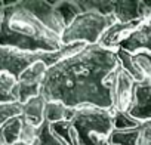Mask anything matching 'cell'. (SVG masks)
Masks as SVG:
<instances>
[{
	"mask_svg": "<svg viewBox=\"0 0 151 145\" xmlns=\"http://www.w3.org/2000/svg\"><path fill=\"white\" fill-rule=\"evenodd\" d=\"M120 65L114 50L86 45L80 52L61 59L45 74L42 96L68 108L93 105L113 108V79Z\"/></svg>",
	"mask_w": 151,
	"mask_h": 145,
	"instance_id": "cell-1",
	"label": "cell"
},
{
	"mask_svg": "<svg viewBox=\"0 0 151 145\" xmlns=\"http://www.w3.org/2000/svg\"><path fill=\"white\" fill-rule=\"evenodd\" d=\"M0 46L27 52H56L62 37L28 12L21 2H6L0 15Z\"/></svg>",
	"mask_w": 151,
	"mask_h": 145,
	"instance_id": "cell-2",
	"label": "cell"
},
{
	"mask_svg": "<svg viewBox=\"0 0 151 145\" xmlns=\"http://www.w3.org/2000/svg\"><path fill=\"white\" fill-rule=\"evenodd\" d=\"M52 130L68 145H110L113 110L93 105L76 108L70 121L52 124Z\"/></svg>",
	"mask_w": 151,
	"mask_h": 145,
	"instance_id": "cell-3",
	"label": "cell"
},
{
	"mask_svg": "<svg viewBox=\"0 0 151 145\" xmlns=\"http://www.w3.org/2000/svg\"><path fill=\"white\" fill-rule=\"evenodd\" d=\"M86 43H71V45H64L62 49L56 52H27L15 47H8V46H0V71L8 72L17 80L25 70H28L31 65L36 62H46L49 67L55 65L64 58H68L74 53L80 52Z\"/></svg>",
	"mask_w": 151,
	"mask_h": 145,
	"instance_id": "cell-4",
	"label": "cell"
},
{
	"mask_svg": "<svg viewBox=\"0 0 151 145\" xmlns=\"http://www.w3.org/2000/svg\"><path fill=\"white\" fill-rule=\"evenodd\" d=\"M116 22H119V19L114 14H102L95 9L85 11L65 28L62 34V45L77 42L98 45L101 36Z\"/></svg>",
	"mask_w": 151,
	"mask_h": 145,
	"instance_id": "cell-5",
	"label": "cell"
},
{
	"mask_svg": "<svg viewBox=\"0 0 151 145\" xmlns=\"http://www.w3.org/2000/svg\"><path fill=\"white\" fill-rule=\"evenodd\" d=\"M49 68L50 67L46 62L40 61V62H36L34 65H31L28 70H25L19 76V79L17 80V86L14 89V95L18 102L25 104L31 98L42 95L43 79Z\"/></svg>",
	"mask_w": 151,
	"mask_h": 145,
	"instance_id": "cell-6",
	"label": "cell"
},
{
	"mask_svg": "<svg viewBox=\"0 0 151 145\" xmlns=\"http://www.w3.org/2000/svg\"><path fill=\"white\" fill-rule=\"evenodd\" d=\"M136 80L122 67H117L113 79V111H123L129 113L133 104Z\"/></svg>",
	"mask_w": 151,
	"mask_h": 145,
	"instance_id": "cell-7",
	"label": "cell"
},
{
	"mask_svg": "<svg viewBox=\"0 0 151 145\" xmlns=\"http://www.w3.org/2000/svg\"><path fill=\"white\" fill-rule=\"evenodd\" d=\"M21 3L28 12H31L37 19H40L47 28H50L52 31H55L56 34H59L62 37V34L65 31V24H64L62 18L59 17L53 2L25 0V2H21Z\"/></svg>",
	"mask_w": 151,
	"mask_h": 145,
	"instance_id": "cell-8",
	"label": "cell"
},
{
	"mask_svg": "<svg viewBox=\"0 0 151 145\" xmlns=\"http://www.w3.org/2000/svg\"><path fill=\"white\" fill-rule=\"evenodd\" d=\"M141 22H142V19H135V21H129V22H122V21L116 22L101 36L98 45L104 49L117 52L120 49V46L123 45V42H126L136 31V28L141 25Z\"/></svg>",
	"mask_w": 151,
	"mask_h": 145,
	"instance_id": "cell-9",
	"label": "cell"
},
{
	"mask_svg": "<svg viewBox=\"0 0 151 145\" xmlns=\"http://www.w3.org/2000/svg\"><path fill=\"white\" fill-rule=\"evenodd\" d=\"M129 114L141 123L151 120V79L136 82L133 104L129 110Z\"/></svg>",
	"mask_w": 151,
	"mask_h": 145,
	"instance_id": "cell-10",
	"label": "cell"
},
{
	"mask_svg": "<svg viewBox=\"0 0 151 145\" xmlns=\"http://www.w3.org/2000/svg\"><path fill=\"white\" fill-rule=\"evenodd\" d=\"M120 49L127 52H136V50H148L151 52V18L142 19L141 25L136 28V31L120 46Z\"/></svg>",
	"mask_w": 151,
	"mask_h": 145,
	"instance_id": "cell-11",
	"label": "cell"
},
{
	"mask_svg": "<svg viewBox=\"0 0 151 145\" xmlns=\"http://www.w3.org/2000/svg\"><path fill=\"white\" fill-rule=\"evenodd\" d=\"M46 99L39 95L36 98H31L30 101H27L25 104H22V118L36 126L40 127L45 121V107H46Z\"/></svg>",
	"mask_w": 151,
	"mask_h": 145,
	"instance_id": "cell-12",
	"label": "cell"
},
{
	"mask_svg": "<svg viewBox=\"0 0 151 145\" xmlns=\"http://www.w3.org/2000/svg\"><path fill=\"white\" fill-rule=\"evenodd\" d=\"M76 108H68L58 101H47L45 107V120L50 124L59 121H70L74 116Z\"/></svg>",
	"mask_w": 151,
	"mask_h": 145,
	"instance_id": "cell-13",
	"label": "cell"
},
{
	"mask_svg": "<svg viewBox=\"0 0 151 145\" xmlns=\"http://www.w3.org/2000/svg\"><path fill=\"white\" fill-rule=\"evenodd\" d=\"M22 123H24V118H22V116H19V117L11 118L9 121H6L0 127V138H2V142L5 145L15 144L21 139Z\"/></svg>",
	"mask_w": 151,
	"mask_h": 145,
	"instance_id": "cell-14",
	"label": "cell"
},
{
	"mask_svg": "<svg viewBox=\"0 0 151 145\" xmlns=\"http://www.w3.org/2000/svg\"><path fill=\"white\" fill-rule=\"evenodd\" d=\"M59 17L62 18L65 28L77 18L80 14H83V9L80 6V2H53Z\"/></svg>",
	"mask_w": 151,
	"mask_h": 145,
	"instance_id": "cell-15",
	"label": "cell"
},
{
	"mask_svg": "<svg viewBox=\"0 0 151 145\" xmlns=\"http://www.w3.org/2000/svg\"><path fill=\"white\" fill-rule=\"evenodd\" d=\"M33 145H68L64 139H61L53 130L49 121H43V124L37 129V136Z\"/></svg>",
	"mask_w": 151,
	"mask_h": 145,
	"instance_id": "cell-16",
	"label": "cell"
},
{
	"mask_svg": "<svg viewBox=\"0 0 151 145\" xmlns=\"http://www.w3.org/2000/svg\"><path fill=\"white\" fill-rule=\"evenodd\" d=\"M15 86H17V79L8 74V72L0 71V104L17 101L14 95Z\"/></svg>",
	"mask_w": 151,
	"mask_h": 145,
	"instance_id": "cell-17",
	"label": "cell"
},
{
	"mask_svg": "<svg viewBox=\"0 0 151 145\" xmlns=\"http://www.w3.org/2000/svg\"><path fill=\"white\" fill-rule=\"evenodd\" d=\"M139 127L127 130H113L110 135V145H138Z\"/></svg>",
	"mask_w": 151,
	"mask_h": 145,
	"instance_id": "cell-18",
	"label": "cell"
},
{
	"mask_svg": "<svg viewBox=\"0 0 151 145\" xmlns=\"http://www.w3.org/2000/svg\"><path fill=\"white\" fill-rule=\"evenodd\" d=\"M141 126V121L133 118L129 113L123 111H113V127L114 130H127V129H136Z\"/></svg>",
	"mask_w": 151,
	"mask_h": 145,
	"instance_id": "cell-19",
	"label": "cell"
},
{
	"mask_svg": "<svg viewBox=\"0 0 151 145\" xmlns=\"http://www.w3.org/2000/svg\"><path fill=\"white\" fill-rule=\"evenodd\" d=\"M22 116V104L15 101V102H5L0 104V127L11 118Z\"/></svg>",
	"mask_w": 151,
	"mask_h": 145,
	"instance_id": "cell-20",
	"label": "cell"
},
{
	"mask_svg": "<svg viewBox=\"0 0 151 145\" xmlns=\"http://www.w3.org/2000/svg\"><path fill=\"white\" fill-rule=\"evenodd\" d=\"M37 129L39 127H36V126H33V124H30V123H27L24 120L22 132H21V139L19 141H22V142H25L28 145H33L34 141H36V136H37Z\"/></svg>",
	"mask_w": 151,
	"mask_h": 145,
	"instance_id": "cell-21",
	"label": "cell"
},
{
	"mask_svg": "<svg viewBox=\"0 0 151 145\" xmlns=\"http://www.w3.org/2000/svg\"><path fill=\"white\" fill-rule=\"evenodd\" d=\"M5 5H6V2H0V15L3 14V9H5Z\"/></svg>",
	"mask_w": 151,
	"mask_h": 145,
	"instance_id": "cell-22",
	"label": "cell"
},
{
	"mask_svg": "<svg viewBox=\"0 0 151 145\" xmlns=\"http://www.w3.org/2000/svg\"><path fill=\"white\" fill-rule=\"evenodd\" d=\"M11 145H28V144H25V142H22V141H18V142H15V144H11Z\"/></svg>",
	"mask_w": 151,
	"mask_h": 145,
	"instance_id": "cell-23",
	"label": "cell"
},
{
	"mask_svg": "<svg viewBox=\"0 0 151 145\" xmlns=\"http://www.w3.org/2000/svg\"><path fill=\"white\" fill-rule=\"evenodd\" d=\"M0 145H5V144H3V142H2V138H0Z\"/></svg>",
	"mask_w": 151,
	"mask_h": 145,
	"instance_id": "cell-24",
	"label": "cell"
}]
</instances>
